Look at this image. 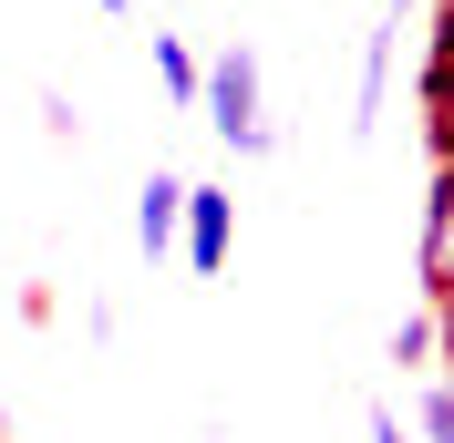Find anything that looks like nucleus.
<instances>
[{"mask_svg":"<svg viewBox=\"0 0 454 443\" xmlns=\"http://www.w3.org/2000/svg\"><path fill=\"white\" fill-rule=\"evenodd\" d=\"M155 83H166V104L197 113V104H207V52H186L176 31H155Z\"/></svg>","mask_w":454,"mask_h":443,"instance_id":"obj_8","label":"nucleus"},{"mask_svg":"<svg viewBox=\"0 0 454 443\" xmlns=\"http://www.w3.org/2000/svg\"><path fill=\"white\" fill-rule=\"evenodd\" d=\"M413 433H424V443H454V382H444V371L413 382Z\"/></svg>","mask_w":454,"mask_h":443,"instance_id":"obj_9","label":"nucleus"},{"mask_svg":"<svg viewBox=\"0 0 454 443\" xmlns=\"http://www.w3.org/2000/svg\"><path fill=\"white\" fill-rule=\"evenodd\" d=\"M93 11H135V0H93Z\"/></svg>","mask_w":454,"mask_h":443,"instance_id":"obj_12","label":"nucleus"},{"mask_svg":"<svg viewBox=\"0 0 454 443\" xmlns=\"http://www.w3.org/2000/svg\"><path fill=\"white\" fill-rule=\"evenodd\" d=\"M393 21L362 31V83H351V135H382V113H393Z\"/></svg>","mask_w":454,"mask_h":443,"instance_id":"obj_6","label":"nucleus"},{"mask_svg":"<svg viewBox=\"0 0 454 443\" xmlns=\"http://www.w3.org/2000/svg\"><path fill=\"white\" fill-rule=\"evenodd\" d=\"M403 11H413V0H382V11H372V21H393V31H403Z\"/></svg>","mask_w":454,"mask_h":443,"instance_id":"obj_11","label":"nucleus"},{"mask_svg":"<svg viewBox=\"0 0 454 443\" xmlns=\"http://www.w3.org/2000/svg\"><path fill=\"white\" fill-rule=\"evenodd\" d=\"M413 268H424V299L454 309V155L434 166V186H424V248H413Z\"/></svg>","mask_w":454,"mask_h":443,"instance_id":"obj_3","label":"nucleus"},{"mask_svg":"<svg viewBox=\"0 0 454 443\" xmlns=\"http://www.w3.org/2000/svg\"><path fill=\"white\" fill-rule=\"evenodd\" d=\"M444 340H454V309L424 299V309L393 330V371H403V382H434V371H444Z\"/></svg>","mask_w":454,"mask_h":443,"instance_id":"obj_7","label":"nucleus"},{"mask_svg":"<svg viewBox=\"0 0 454 443\" xmlns=\"http://www.w3.org/2000/svg\"><path fill=\"white\" fill-rule=\"evenodd\" d=\"M413 104H424L434 166H444V155H454V11H434V31H424V73H413Z\"/></svg>","mask_w":454,"mask_h":443,"instance_id":"obj_2","label":"nucleus"},{"mask_svg":"<svg viewBox=\"0 0 454 443\" xmlns=\"http://www.w3.org/2000/svg\"><path fill=\"white\" fill-rule=\"evenodd\" d=\"M207 135L238 155V166H258L269 144H279V124H269V73H258L248 42H227V52H207Z\"/></svg>","mask_w":454,"mask_h":443,"instance_id":"obj_1","label":"nucleus"},{"mask_svg":"<svg viewBox=\"0 0 454 443\" xmlns=\"http://www.w3.org/2000/svg\"><path fill=\"white\" fill-rule=\"evenodd\" d=\"M227 248H238V206H227V186H197V196H186L176 258H186V268H227Z\"/></svg>","mask_w":454,"mask_h":443,"instance_id":"obj_5","label":"nucleus"},{"mask_svg":"<svg viewBox=\"0 0 454 443\" xmlns=\"http://www.w3.org/2000/svg\"><path fill=\"white\" fill-rule=\"evenodd\" d=\"M372 443H424V433H413V423H403L393 402H372Z\"/></svg>","mask_w":454,"mask_h":443,"instance_id":"obj_10","label":"nucleus"},{"mask_svg":"<svg viewBox=\"0 0 454 443\" xmlns=\"http://www.w3.org/2000/svg\"><path fill=\"white\" fill-rule=\"evenodd\" d=\"M186 196H197V186L166 175V166L135 186V248H145V258H176V237H186Z\"/></svg>","mask_w":454,"mask_h":443,"instance_id":"obj_4","label":"nucleus"}]
</instances>
